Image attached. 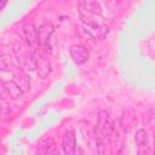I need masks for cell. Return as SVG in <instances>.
<instances>
[{"label":"cell","instance_id":"obj_12","mask_svg":"<svg viewBox=\"0 0 155 155\" xmlns=\"http://www.w3.org/2000/svg\"><path fill=\"white\" fill-rule=\"evenodd\" d=\"M6 4H7V1H1V2H0V11L4 8V6H5Z\"/></svg>","mask_w":155,"mask_h":155},{"label":"cell","instance_id":"obj_6","mask_svg":"<svg viewBox=\"0 0 155 155\" xmlns=\"http://www.w3.org/2000/svg\"><path fill=\"white\" fill-rule=\"evenodd\" d=\"M69 54H70L73 62L78 65L84 64L90 57V53H88V50L86 48V46L80 45V44H75V45L70 46Z\"/></svg>","mask_w":155,"mask_h":155},{"label":"cell","instance_id":"obj_4","mask_svg":"<svg viewBox=\"0 0 155 155\" xmlns=\"http://www.w3.org/2000/svg\"><path fill=\"white\" fill-rule=\"evenodd\" d=\"M134 140L137 144V154L138 155H151V148L149 142L148 132L143 128L138 130L134 136Z\"/></svg>","mask_w":155,"mask_h":155},{"label":"cell","instance_id":"obj_8","mask_svg":"<svg viewBox=\"0 0 155 155\" xmlns=\"http://www.w3.org/2000/svg\"><path fill=\"white\" fill-rule=\"evenodd\" d=\"M24 36L27 40V44L30 48H39V35H38V29L35 28L33 22H29L24 25Z\"/></svg>","mask_w":155,"mask_h":155},{"label":"cell","instance_id":"obj_7","mask_svg":"<svg viewBox=\"0 0 155 155\" xmlns=\"http://www.w3.org/2000/svg\"><path fill=\"white\" fill-rule=\"evenodd\" d=\"M85 31L91 35L93 39H103L108 31L109 27L103 22V23H94V24H82Z\"/></svg>","mask_w":155,"mask_h":155},{"label":"cell","instance_id":"obj_2","mask_svg":"<svg viewBox=\"0 0 155 155\" xmlns=\"http://www.w3.org/2000/svg\"><path fill=\"white\" fill-rule=\"evenodd\" d=\"M82 24H93L103 22L102 6L97 1H82L76 5Z\"/></svg>","mask_w":155,"mask_h":155},{"label":"cell","instance_id":"obj_9","mask_svg":"<svg viewBox=\"0 0 155 155\" xmlns=\"http://www.w3.org/2000/svg\"><path fill=\"white\" fill-rule=\"evenodd\" d=\"M53 33V25L51 23H44L38 29L39 35V45L44 47L45 50H48L50 47V38Z\"/></svg>","mask_w":155,"mask_h":155},{"label":"cell","instance_id":"obj_10","mask_svg":"<svg viewBox=\"0 0 155 155\" xmlns=\"http://www.w3.org/2000/svg\"><path fill=\"white\" fill-rule=\"evenodd\" d=\"M16 87L21 91V92H27L30 88V82L29 79L27 76V74L22 70V69H17L13 70V78H12Z\"/></svg>","mask_w":155,"mask_h":155},{"label":"cell","instance_id":"obj_11","mask_svg":"<svg viewBox=\"0 0 155 155\" xmlns=\"http://www.w3.org/2000/svg\"><path fill=\"white\" fill-rule=\"evenodd\" d=\"M45 155H59L58 147L52 138H48L45 144Z\"/></svg>","mask_w":155,"mask_h":155},{"label":"cell","instance_id":"obj_1","mask_svg":"<svg viewBox=\"0 0 155 155\" xmlns=\"http://www.w3.org/2000/svg\"><path fill=\"white\" fill-rule=\"evenodd\" d=\"M114 130L113 119L109 115L107 110H101L97 115V124H96V131H97V147L99 155L104 154V147L105 143L110 139Z\"/></svg>","mask_w":155,"mask_h":155},{"label":"cell","instance_id":"obj_3","mask_svg":"<svg viewBox=\"0 0 155 155\" xmlns=\"http://www.w3.org/2000/svg\"><path fill=\"white\" fill-rule=\"evenodd\" d=\"M13 52H15V57L22 69L34 70L36 68V58L29 46L17 42L13 48Z\"/></svg>","mask_w":155,"mask_h":155},{"label":"cell","instance_id":"obj_5","mask_svg":"<svg viewBox=\"0 0 155 155\" xmlns=\"http://www.w3.org/2000/svg\"><path fill=\"white\" fill-rule=\"evenodd\" d=\"M62 149L64 155H74L76 150V142H75V132L73 128H67L63 133L62 138Z\"/></svg>","mask_w":155,"mask_h":155}]
</instances>
